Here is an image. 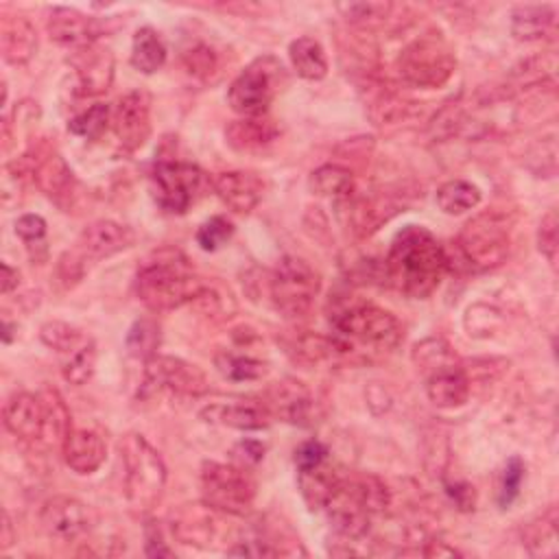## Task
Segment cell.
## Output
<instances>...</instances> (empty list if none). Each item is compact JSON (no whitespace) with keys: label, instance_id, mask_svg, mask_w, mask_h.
<instances>
[{"label":"cell","instance_id":"1","mask_svg":"<svg viewBox=\"0 0 559 559\" xmlns=\"http://www.w3.org/2000/svg\"><path fill=\"white\" fill-rule=\"evenodd\" d=\"M450 271V253L421 225H406L391 240L384 258L386 280L413 299L432 295Z\"/></svg>","mask_w":559,"mask_h":559},{"label":"cell","instance_id":"2","mask_svg":"<svg viewBox=\"0 0 559 559\" xmlns=\"http://www.w3.org/2000/svg\"><path fill=\"white\" fill-rule=\"evenodd\" d=\"M328 321L341 356L389 354L404 336L402 323L393 312L358 297L334 299Z\"/></svg>","mask_w":559,"mask_h":559},{"label":"cell","instance_id":"3","mask_svg":"<svg viewBox=\"0 0 559 559\" xmlns=\"http://www.w3.org/2000/svg\"><path fill=\"white\" fill-rule=\"evenodd\" d=\"M135 295L153 312H166L197 301L207 284L194 273L188 255L177 247L153 249L135 271Z\"/></svg>","mask_w":559,"mask_h":559},{"label":"cell","instance_id":"4","mask_svg":"<svg viewBox=\"0 0 559 559\" xmlns=\"http://www.w3.org/2000/svg\"><path fill=\"white\" fill-rule=\"evenodd\" d=\"M389 504L391 493L378 476L338 469L323 511L338 535L345 539H360L367 535L371 518L382 513Z\"/></svg>","mask_w":559,"mask_h":559},{"label":"cell","instance_id":"5","mask_svg":"<svg viewBox=\"0 0 559 559\" xmlns=\"http://www.w3.org/2000/svg\"><path fill=\"white\" fill-rule=\"evenodd\" d=\"M413 362L424 376L428 400L437 408H459L469 397V378L445 338L430 336L413 347Z\"/></svg>","mask_w":559,"mask_h":559},{"label":"cell","instance_id":"6","mask_svg":"<svg viewBox=\"0 0 559 559\" xmlns=\"http://www.w3.org/2000/svg\"><path fill=\"white\" fill-rule=\"evenodd\" d=\"M124 496L138 511L153 509L166 487V465L159 452L140 432H127L118 441Z\"/></svg>","mask_w":559,"mask_h":559},{"label":"cell","instance_id":"7","mask_svg":"<svg viewBox=\"0 0 559 559\" xmlns=\"http://www.w3.org/2000/svg\"><path fill=\"white\" fill-rule=\"evenodd\" d=\"M456 249L461 260L474 271L500 266L511 249V227L507 216L487 210L469 218L456 238Z\"/></svg>","mask_w":559,"mask_h":559},{"label":"cell","instance_id":"8","mask_svg":"<svg viewBox=\"0 0 559 559\" xmlns=\"http://www.w3.org/2000/svg\"><path fill=\"white\" fill-rule=\"evenodd\" d=\"M456 70V55L450 44L437 35L426 33L408 41L397 57L400 76L415 87L435 90L450 81Z\"/></svg>","mask_w":559,"mask_h":559},{"label":"cell","instance_id":"9","mask_svg":"<svg viewBox=\"0 0 559 559\" xmlns=\"http://www.w3.org/2000/svg\"><path fill=\"white\" fill-rule=\"evenodd\" d=\"M203 502L227 515H247L255 500V480L238 463L205 461L201 465Z\"/></svg>","mask_w":559,"mask_h":559},{"label":"cell","instance_id":"10","mask_svg":"<svg viewBox=\"0 0 559 559\" xmlns=\"http://www.w3.org/2000/svg\"><path fill=\"white\" fill-rule=\"evenodd\" d=\"M321 280L314 269L297 258L284 255L269 280V297L275 310L286 319H301L310 312L314 297L319 295Z\"/></svg>","mask_w":559,"mask_h":559},{"label":"cell","instance_id":"11","mask_svg":"<svg viewBox=\"0 0 559 559\" xmlns=\"http://www.w3.org/2000/svg\"><path fill=\"white\" fill-rule=\"evenodd\" d=\"M284 81V66L273 55L253 59L229 85L227 103L242 116H264Z\"/></svg>","mask_w":559,"mask_h":559},{"label":"cell","instance_id":"12","mask_svg":"<svg viewBox=\"0 0 559 559\" xmlns=\"http://www.w3.org/2000/svg\"><path fill=\"white\" fill-rule=\"evenodd\" d=\"M212 179L194 164L162 159L151 170V192L157 205L168 214H183L192 203H197Z\"/></svg>","mask_w":559,"mask_h":559},{"label":"cell","instance_id":"13","mask_svg":"<svg viewBox=\"0 0 559 559\" xmlns=\"http://www.w3.org/2000/svg\"><path fill=\"white\" fill-rule=\"evenodd\" d=\"M39 338L59 356L66 382L81 386L92 378L96 367V343L90 334L66 321H46L39 328Z\"/></svg>","mask_w":559,"mask_h":559},{"label":"cell","instance_id":"14","mask_svg":"<svg viewBox=\"0 0 559 559\" xmlns=\"http://www.w3.org/2000/svg\"><path fill=\"white\" fill-rule=\"evenodd\" d=\"M210 391L205 373L183 358L159 356L144 360L142 382L138 389L140 400H153L159 393H173L179 397H201Z\"/></svg>","mask_w":559,"mask_h":559},{"label":"cell","instance_id":"15","mask_svg":"<svg viewBox=\"0 0 559 559\" xmlns=\"http://www.w3.org/2000/svg\"><path fill=\"white\" fill-rule=\"evenodd\" d=\"M111 131L122 153H135L151 138V96L144 90L124 94L111 109Z\"/></svg>","mask_w":559,"mask_h":559},{"label":"cell","instance_id":"16","mask_svg":"<svg viewBox=\"0 0 559 559\" xmlns=\"http://www.w3.org/2000/svg\"><path fill=\"white\" fill-rule=\"evenodd\" d=\"M39 524L44 533L59 542H74L92 526L87 504L72 496H52L41 504Z\"/></svg>","mask_w":559,"mask_h":559},{"label":"cell","instance_id":"17","mask_svg":"<svg viewBox=\"0 0 559 559\" xmlns=\"http://www.w3.org/2000/svg\"><path fill=\"white\" fill-rule=\"evenodd\" d=\"M273 417H280L295 426H312L317 421V400L312 391L293 378L275 382L266 391V404Z\"/></svg>","mask_w":559,"mask_h":559},{"label":"cell","instance_id":"18","mask_svg":"<svg viewBox=\"0 0 559 559\" xmlns=\"http://www.w3.org/2000/svg\"><path fill=\"white\" fill-rule=\"evenodd\" d=\"M135 242V231L122 223L100 218L90 223L76 238L74 251L85 262H100L107 260Z\"/></svg>","mask_w":559,"mask_h":559},{"label":"cell","instance_id":"19","mask_svg":"<svg viewBox=\"0 0 559 559\" xmlns=\"http://www.w3.org/2000/svg\"><path fill=\"white\" fill-rule=\"evenodd\" d=\"M4 428L22 441H44L46 439V404L41 393L20 391L13 393L2 408Z\"/></svg>","mask_w":559,"mask_h":559},{"label":"cell","instance_id":"20","mask_svg":"<svg viewBox=\"0 0 559 559\" xmlns=\"http://www.w3.org/2000/svg\"><path fill=\"white\" fill-rule=\"evenodd\" d=\"M76 76V92L81 96H98L109 90L114 81V52L105 46L90 44L85 48H76L70 59Z\"/></svg>","mask_w":559,"mask_h":559},{"label":"cell","instance_id":"21","mask_svg":"<svg viewBox=\"0 0 559 559\" xmlns=\"http://www.w3.org/2000/svg\"><path fill=\"white\" fill-rule=\"evenodd\" d=\"M31 175L37 188L63 212H70L76 197V177L66 164V159L55 151H44L41 157H35Z\"/></svg>","mask_w":559,"mask_h":559},{"label":"cell","instance_id":"22","mask_svg":"<svg viewBox=\"0 0 559 559\" xmlns=\"http://www.w3.org/2000/svg\"><path fill=\"white\" fill-rule=\"evenodd\" d=\"M210 504H186L170 518V533L186 546L214 548L221 537V522Z\"/></svg>","mask_w":559,"mask_h":559},{"label":"cell","instance_id":"23","mask_svg":"<svg viewBox=\"0 0 559 559\" xmlns=\"http://www.w3.org/2000/svg\"><path fill=\"white\" fill-rule=\"evenodd\" d=\"M46 28L55 44L68 46L74 50L96 44V39L103 33L98 20L85 15L83 11H79L74 7H55L50 11Z\"/></svg>","mask_w":559,"mask_h":559},{"label":"cell","instance_id":"24","mask_svg":"<svg viewBox=\"0 0 559 559\" xmlns=\"http://www.w3.org/2000/svg\"><path fill=\"white\" fill-rule=\"evenodd\" d=\"M218 199L236 214H249L264 197V181L251 170H225L212 179Z\"/></svg>","mask_w":559,"mask_h":559},{"label":"cell","instance_id":"25","mask_svg":"<svg viewBox=\"0 0 559 559\" xmlns=\"http://www.w3.org/2000/svg\"><path fill=\"white\" fill-rule=\"evenodd\" d=\"M61 454L66 465L81 474H94L107 459V443L105 439L87 428H72L61 443Z\"/></svg>","mask_w":559,"mask_h":559},{"label":"cell","instance_id":"26","mask_svg":"<svg viewBox=\"0 0 559 559\" xmlns=\"http://www.w3.org/2000/svg\"><path fill=\"white\" fill-rule=\"evenodd\" d=\"M201 419L236 430H262L269 428L273 415L264 404L255 402H231V404H210L201 408Z\"/></svg>","mask_w":559,"mask_h":559},{"label":"cell","instance_id":"27","mask_svg":"<svg viewBox=\"0 0 559 559\" xmlns=\"http://www.w3.org/2000/svg\"><path fill=\"white\" fill-rule=\"evenodd\" d=\"M37 48V33L22 15H9L0 22V52L11 66H26Z\"/></svg>","mask_w":559,"mask_h":559},{"label":"cell","instance_id":"28","mask_svg":"<svg viewBox=\"0 0 559 559\" xmlns=\"http://www.w3.org/2000/svg\"><path fill=\"white\" fill-rule=\"evenodd\" d=\"M557 11L550 4H520L511 11V33L520 41H535L555 28Z\"/></svg>","mask_w":559,"mask_h":559},{"label":"cell","instance_id":"29","mask_svg":"<svg viewBox=\"0 0 559 559\" xmlns=\"http://www.w3.org/2000/svg\"><path fill=\"white\" fill-rule=\"evenodd\" d=\"M225 135L229 146H234L236 151H255L271 144L277 138V127L266 116H251L234 120L225 129Z\"/></svg>","mask_w":559,"mask_h":559},{"label":"cell","instance_id":"30","mask_svg":"<svg viewBox=\"0 0 559 559\" xmlns=\"http://www.w3.org/2000/svg\"><path fill=\"white\" fill-rule=\"evenodd\" d=\"M310 188L314 194L334 201L336 205H345L347 201H352L356 197V181L354 175L338 166V164H325L319 166L312 175H310Z\"/></svg>","mask_w":559,"mask_h":559},{"label":"cell","instance_id":"31","mask_svg":"<svg viewBox=\"0 0 559 559\" xmlns=\"http://www.w3.org/2000/svg\"><path fill=\"white\" fill-rule=\"evenodd\" d=\"M166 63V44L153 26H142L131 39V66L142 74H153Z\"/></svg>","mask_w":559,"mask_h":559},{"label":"cell","instance_id":"32","mask_svg":"<svg viewBox=\"0 0 559 559\" xmlns=\"http://www.w3.org/2000/svg\"><path fill=\"white\" fill-rule=\"evenodd\" d=\"M295 72L306 81H321L328 74V57L314 37H297L288 46Z\"/></svg>","mask_w":559,"mask_h":559},{"label":"cell","instance_id":"33","mask_svg":"<svg viewBox=\"0 0 559 559\" xmlns=\"http://www.w3.org/2000/svg\"><path fill=\"white\" fill-rule=\"evenodd\" d=\"M480 199H483L480 188L465 179L445 181L437 190V205L445 214H463L467 210H474L480 203Z\"/></svg>","mask_w":559,"mask_h":559},{"label":"cell","instance_id":"34","mask_svg":"<svg viewBox=\"0 0 559 559\" xmlns=\"http://www.w3.org/2000/svg\"><path fill=\"white\" fill-rule=\"evenodd\" d=\"M214 365L218 373L231 382H251L260 380L266 373V362L227 349L214 356Z\"/></svg>","mask_w":559,"mask_h":559},{"label":"cell","instance_id":"35","mask_svg":"<svg viewBox=\"0 0 559 559\" xmlns=\"http://www.w3.org/2000/svg\"><path fill=\"white\" fill-rule=\"evenodd\" d=\"M46 404V443H57L61 445L63 439L68 437L70 428V411L61 397V393L52 386H46L39 391Z\"/></svg>","mask_w":559,"mask_h":559},{"label":"cell","instance_id":"36","mask_svg":"<svg viewBox=\"0 0 559 559\" xmlns=\"http://www.w3.org/2000/svg\"><path fill=\"white\" fill-rule=\"evenodd\" d=\"M531 555L542 557H557L559 555V542H557V513L550 509L546 515H542L537 522H533L526 528V542Z\"/></svg>","mask_w":559,"mask_h":559},{"label":"cell","instance_id":"37","mask_svg":"<svg viewBox=\"0 0 559 559\" xmlns=\"http://www.w3.org/2000/svg\"><path fill=\"white\" fill-rule=\"evenodd\" d=\"M109 124H111V109H109V105L96 103L90 109H85L79 116H74L68 122V131L79 135V138L96 140V138H100L107 131Z\"/></svg>","mask_w":559,"mask_h":559},{"label":"cell","instance_id":"38","mask_svg":"<svg viewBox=\"0 0 559 559\" xmlns=\"http://www.w3.org/2000/svg\"><path fill=\"white\" fill-rule=\"evenodd\" d=\"M159 325L153 319H138L127 334V349L131 356L148 360L157 354Z\"/></svg>","mask_w":559,"mask_h":559},{"label":"cell","instance_id":"39","mask_svg":"<svg viewBox=\"0 0 559 559\" xmlns=\"http://www.w3.org/2000/svg\"><path fill=\"white\" fill-rule=\"evenodd\" d=\"M15 234L26 245L31 258L35 262H41L48 253L46 247V221L39 214H24L15 221Z\"/></svg>","mask_w":559,"mask_h":559},{"label":"cell","instance_id":"40","mask_svg":"<svg viewBox=\"0 0 559 559\" xmlns=\"http://www.w3.org/2000/svg\"><path fill=\"white\" fill-rule=\"evenodd\" d=\"M231 236H234V223L227 221L225 216H210L205 223L199 225V229L194 234L197 245L203 251L221 249Z\"/></svg>","mask_w":559,"mask_h":559},{"label":"cell","instance_id":"41","mask_svg":"<svg viewBox=\"0 0 559 559\" xmlns=\"http://www.w3.org/2000/svg\"><path fill=\"white\" fill-rule=\"evenodd\" d=\"M500 312L485 306V304H474L467 308V314H465V330L469 336H476V338H487L491 336L498 325H500Z\"/></svg>","mask_w":559,"mask_h":559},{"label":"cell","instance_id":"42","mask_svg":"<svg viewBox=\"0 0 559 559\" xmlns=\"http://www.w3.org/2000/svg\"><path fill=\"white\" fill-rule=\"evenodd\" d=\"M524 480V463L518 456H511L502 469V480L498 489V504L507 509L520 493V485Z\"/></svg>","mask_w":559,"mask_h":559},{"label":"cell","instance_id":"43","mask_svg":"<svg viewBox=\"0 0 559 559\" xmlns=\"http://www.w3.org/2000/svg\"><path fill=\"white\" fill-rule=\"evenodd\" d=\"M557 212L550 210L542 216L539 227H537V249L542 255L555 266L557 264V249H559V238H557Z\"/></svg>","mask_w":559,"mask_h":559},{"label":"cell","instance_id":"44","mask_svg":"<svg viewBox=\"0 0 559 559\" xmlns=\"http://www.w3.org/2000/svg\"><path fill=\"white\" fill-rule=\"evenodd\" d=\"M393 7L389 2H349V4H338V11L352 20V22H376L384 20Z\"/></svg>","mask_w":559,"mask_h":559},{"label":"cell","instance_id":"45","mask_svg":"<svg viewBox=\"0 0 559 559\" xmlns=\"http://www.w3.org/2000/svg\"><path fill=\"white\" fill-rule=\"evenodd\" d=\"M85 271H87V262L74 249H70L57 262V282L63 288H72L76 282H81Z\"/></svg>","mask_w":559,"mask_h":559},{"label":"cell","instance_id":"46","mask_svg":"<svg viewBox=\"0 0 559 559\" xmlns=\"http://www.w3.org/2000/svg\"><path fill=\"white\" fill-rule=\"evenodd\" d=\"M183 61H186L188 72L194 74V76H201V79H207L216 70V57H214L212 48H207L203 44H199L192 50H188Z\"/></svg>","mask_w":559,"mask_h":559},{"label":"cell","instance_id":"47","mask_svg":"<svg viewBox=\"0 0 559 559\" xmlns=\"http://www.w3.org/2000/svg\"><path fill=\"white\" fill-rule=\"evenodd\" d=\"M328 461V448L319 439H308L295 450V465L299 472L312 469Z\"/></svg>","mask_w":559,"mask_h":559},{"label":"cell","instance_id":"48","mask_svg":"<svg viewBox=\"0 0 559 559\" xmlns=\"http://www.w3.org/2000/svg\"><path fill=\"white\" fill-rule=\"evenodd\" d=\"M231 456L238 465L247 467V465H255L264 459V443L255 441V439H242L234 445Z\"/></svg>","mask_w":559,"mask_h":559},{"label":"cell","instance_id":"49","mask_svg":"<svg viewBox=\"0 0 559 559\" xmlns=\"http://www.w3.org/2000/svg\"><path fill=\"white\" fill-rule=\"evenodd\" d=\"M445 491L461 511H472L474 509L476 493H474L472 485H467V483H445Z\"/></svg>","mask_w":559,"mask_h":559},{"label":"cell","instance_id":"50","mask_svg":"<svg viewBox=\"0 0 559 559\" xmlns=\"http://www.w3.org/2000/svg\"><path fill=\"white\" fill-rule=\"evenodd\" d=\"M146 555L148 557H170L173 550L164 544L162 531L155 526V522H148L146 526Z\"/></svg>","mask_w":559,"mask_h":559},{"label":"cell","instance_id":"51","mask_svg":"<svg viewBox=\"0 0 559 559\" xmlns=\"http://www.w3.org/2000/svg\"><path fill=\"white\" fill-rule=\"evenodd\" d=\"M17 284H20L17 269H13L9 262H2V277H0L2 295H9L13 288H17Z\"/></svg>","mask_w":559,"mask_h":559},{"label":"cell","instance_id":"52","mask_svg":"<svg viewBox=\"0 0 559 559\" xmlns=\"http://www.w3.org/2000/svg\"><path fill=\"white\" fill-rule=\"evenodd\" d=\"M0 546L2 548H9L13 544V533H11V522H9V515L4 513L2 515V533H0Z\"/></svg>","mask_w":559,"mask_h":559}]
</instances>
